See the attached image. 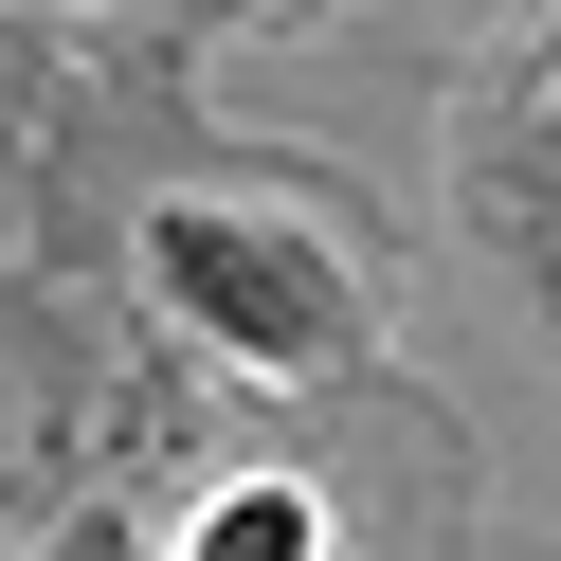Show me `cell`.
Instances as JSON below:
<instances>
[{
	"mask_svg": "<svg viewBox=\"0 0 561 561\" xmlns=\"http://www.w3.org/2000/svg\"><path fill=\"white\" fill-rule=\"evenodd\" d=\"M146 290H163L182 344H218V363H254V380H327L344 344H363L344 254L308 218H254V199H163L146 218Z\"/></svg>",
	"mask_w": 561,
	"mask_h": 561,
	"instance_id": "obj_1",
	"label": "cell"
},
{
	"mask_svg": "<svg viewBox=\"0 0 561 561\" xmlns=\"http://www.w3.org/2000/svg\"><path fill=\"white\" fill-rule=\"evenodd\" d=\"M182 561H327V507H308L290 471H236L218 507L182 525Z\"/></svg>",
	"mask_w": 561,
	"mask_h": 561,
	"instance_id": "obj_2",
	"label": "cell"
},
{
	"mask_svg": "<svg viewBox=\"0 0 561 561\" xmlns=\"http://www.w3.org/2000/svg\"><path fill=\"white\" fill-rule=\"evenodd\" d=\"M55 561H163V543H146L127 507H73V525H55Z\"/></svg>",
	"mask_w": 561,
	"mask_h": 561,
	"instance_id": "obj_3",
	"label": "cell"
}]
</instances>
